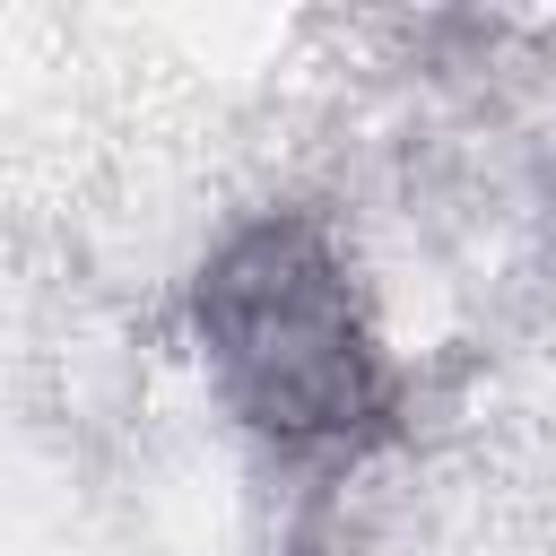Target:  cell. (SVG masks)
<instances>
[{
    "instance_id": "cell-1",
    "label": "cell",
    "mask_w": 556,
    "mask_h": 556,
    "mask_svg": "<svg viewBox=\"0 0 556 556\" xmlns=\"http://www.w3.org/2000/svg\"><path fill=\"white\" fill-rule=\"evenodd\" d=\"M200 339L226 408L278 452H356L391 417V365L313 217H269L217 252L200 278Z\"/></svg>"
}]
</instances>
